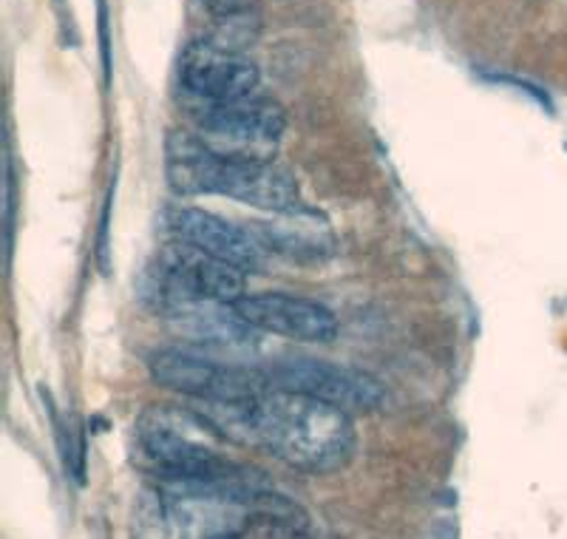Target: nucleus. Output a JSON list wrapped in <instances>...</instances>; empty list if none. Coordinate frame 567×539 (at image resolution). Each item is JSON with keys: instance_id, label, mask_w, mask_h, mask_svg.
Masks as SVG:
<instances>
[{"instance_id": "1", "label": "nucleus", "mask_w": 567, "mask_h": 539, "mask_svg": "<svg viewBox=\"0 0 567 539\" xmlns=\"http://www.w3.org/2000/svg\"><path fill=\"white\" fill-rule=\"evenodd\" d=\"M202 415L221 437L265 449L307 475H332L354 455V424L349 411L276 386L250 400L202 404Z\"/></svg>"}, {"instance_id": "2", "label": "nucleus", "mask_w": 567, "mask_h": 539, "mask_svg": "<svg viewBox=\"0 0 567 539\" xmlns=\"http://www.w3.org/2000/svg\"><path fill=\"white\" fill-rule=\"evenodd\" d=\"M165 174L182 196H227L267 213L301 211V191L290 171L276 162L221 156L196 134H171Z\"/></svg>"}, {"instance_id": "3", "label": "nucleus", "mask_w": 567, "mask_h": 539, "mask_svg": "<svg viewBox=\"0 0 567 539\" xmlns=\"http://www.w3.org/2000/svg\"><path fill=\"white\" fill-rule=\"evenodd\" d=\"M250 513L239 480L156 482L136 497L131 539H239Z\"/></svg>"}, {"instance_id": "4", "label": "nucleus", "mask_w": 567, "mask_h": 539, "mask_svg": "<svg viewBox=\"0 0 567 539\" xmlns=\"http://www.w3.org/2000/svg\"><path fill=\"white\" fill-rule=\"evenodd\" d=\"M221 435L202 411L148 409L136 424L134 460L156 482H230L239 466L219 449Z\"/></svg>"}, {"instance_id": "5", "label": "nucleus", "mask_w": 567, "mask_h": 539, "mask_svg": "<svg viewBox=\"0 0 567 539\" xmlns=\"http://www.w3.org/2000/svg\"><path fill=\"white\" fill-rule=\"evenodd\" d=\"M284 129L287 116L281 105L261 96L205 105L199 114V140L216 154L233 160L272 162Z\"/></svg>"}, {"instance_id": "6", "label": "nucleus", "mask_w": 567, "mask_h": 539, "mask_svg": "<svg viewBox=\"0 0 567 539\" xmlns=\"http://www.w3.org/2000/svg\"><path fill=\"white\" fill-rule=\"evenodd\" d=\"M151 375L156 384L182 391L199 404H236L270 389L267 375L245 366L221 364L194 349L168 347L151 355Z\"/></svg>"}, {"instance_id": "7", "label": "nucleus", "mask_w": 567, "mask_h": 539, "mask_svg": "<svg viewBox=\"0 0 567 539\" xmlns=\"http://www.w3.org/2000/svg\"><path fill=\"white\" fill-rule=\"evenodd\" d=\"M156 276V298L162 309L182 302H219L236 304L245 298V270L196 251L190 244H168L159 256Z\"/></svg>"}, {"instance_id": "8", "label": "nucleus", "mask_w": 567, "mask_h": 539, "mask_svg": "<svg viewBox=\"0 0 567 539\" xmlns=\"http://www.w3.org/2000/svg\"><path fill=\"white\" fill-rule=\"evenodd\" d=\"M270 386L284 391H296L303 398L321 400V404L336 406L349 411H374L386 400V391L374 378L363 373H354L347 366L327 364L316 358H284L267 373Z\"/></svg>"}, {"instance_id": "9", "label": "nucleus", "mask_w": 567, "mask_h": 539, "mask_svg": "<svg viewBox=\"0 0 567 539\" xmlns=\"http://www.w3.org/2000/svg\"><path fill=\"white\" fill-rule=\"evenodd\" d=\"M179 78L187 94H194L205 105H219L252 96L258 85V69L241 52L199 40L187 45V52L182 54Z\"/></svg>"}, {"instance_id": "10", "label": "nucleus", "mask_w": 567, "mask_h": 539, "mask_svg": "<svg viewBox=\"0 0 567 539\" xmlns=\"http://www.w3.org/2000/svg\"><path fill=\"white\" fill-rule=\"evenodd\" d=\"M236 309L256 333L281 335L301 344H329L338 335L332 309L292 293H256L239 298Z\"/></svg>"}, {"instance_id": "11", "label": "nucleus", "mask_w": 567, "mask_h": 539, "mask_svg": "<svg viewBox=\"0 0 567 539\" xmlns=\"http://www.w3.org/2000/svg\"><path fill=\"white\" fill-rule=\"evenodd\" d=\"M171 227H174L179 242L190 244V247L213 258H221V262L245 270V273L261 264L265 247L256 242V236L245 227L216 216V213L199 211V207H179L171 216Z\"/></svg>"}, {"instance_id": "12", "label": "nucleus", "mask_w": 567, "mask_h": 539, "mask_svg": "<svg viewBox=\"0 0 567 539\" xmlns=\"http://www.w3.org/2000/svg\"><path fill=\"white\" fill-rule=\"evenodd\" d=\"M171 322L182 335L202 340V344H219V347H250L256 340V329L245 322L236 304L219 302H182L165 307Z\"/></svg>"}, {"instance_id": "13", "label": "nucleus", "mask_w": 567, "mask_h": 539, "mask_svg": "<svg viewBox=\"0 0 567 539\" xmlns=\"http://www.w3.org/2000/svg\"><path fill=\"white\" fill-rule=\"evenodd\" d=\"M261 247L284 253L290 258H321L332 251V236L318 216L301 211L276 213V222H256L252 231Z\"/></svg>"}, {"instance_id": "14", "label": "nucleus", "mask_w": 567, "mask_h": 539, "mask_svg": "<svg viewBox=\"0 0 567 539\" xmlns=\"http://www.w3.org/2000/svg\"><path fill=\"white\" fill-rule=\"evenodd\" d=\"M258 14H239V18H225V20H216V29L207 40L221 49H230V52H241L247 43L258 38Z\"/></svg>"}, {"instance_id": "15", "label": "nucleus", "mask_w": 567, "mask_h": 539, "mask_svg": "<svg viewBox=\"0 0 567 539\" xmlns=\"http://www.w3.org/2000/svg\"><path fill=\"white\" fill-rule=\"evenodd\" d=\"M202 3H205V9L213 14V18L225 20V18H239V14L256 12L261 0H202Z\"/></svg>"}, {"instance_id": "16", "label": "nucleus", "mask_w": 567, "mask_h": 539, "mask_svg": "<svg viewBox=\"0 0 567 539\" xmlns=\"http://www.w3.org/2000/svg\"><path fill=\"white\" fill-rule=\"evenodd\" d=\"M91 539H111L109 537V528H105V522H97V526L91 528Z\"/></svg>"}]
</instances>
